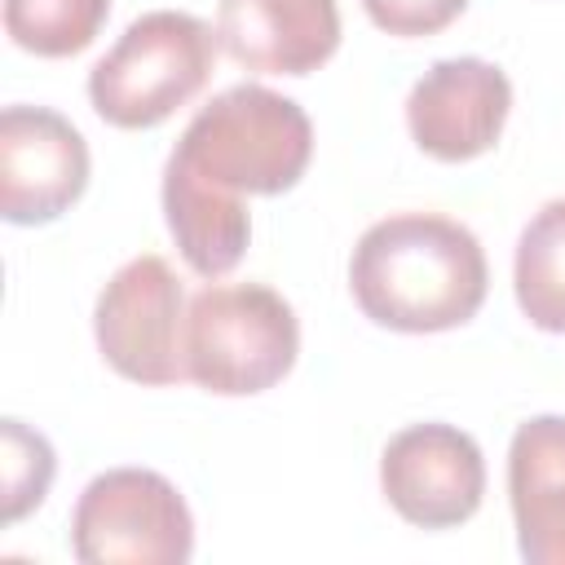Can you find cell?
Segmentation results:
<instances>
[{"label": "cell", "instance_id": "cell-1", "mask_svg": "<svg viewBox=\"0 0 565 565\" xmlns=\"http://www.w3.org/2000/svg\"><path fill=\"white\" fill-rule=\"evenodd\" d=\"M349 287L375 327L433 335L477 318L490 265L468 225L437 212H397L358 238Z\"/></svg>", "mask_w": 565, "mask_h": 565}, {"label": "cell", "instance_id": "cell-2", "mask_svg": "<svg viewBox=\"0 0 565 565\" xmlns=\"http://www.w3.org/2000/svg\"><path fill=\"white\" fill-rule=\"evenodd\" d=\"M313 154V124L300 102L265 88L234 84L216 93L181 132L172 159L230 194H282Z\"/></svg>", "mask_w": 565, "mask_h": 565}, {"label": "cell", "instance_id": "cell-3", "mask_svg": "<svg viewBox=\"0 0 565 565\" xmlns=\"http://www.w3.org/2000/svg\"><path fill=\"white\" fill-rule=\"evenodd\" d=\"M216 31L181 9H150L88 71V102L110 128H154L203 93Z\"/></svg>", "mask_w": 565, "mask_h": 565}, {"label": "cell", "instance_id": "cell-4", "mask_svg": "<svg viewBox=\"0 0 565 565\" xmlns=\"http://www.w3.org/2000/svg\"><path fill=\"white\" fill-rule=\"evenodd\" d=\"M296 353V309L265 282H212L185 305V375L216 397L274 388Z\"/></svg>", "mask_w": 565, "mask_h": 565}, {"label": "cell", "instance_id": "cell-5", "mask_svg": "<svg viewBox=\"0 0 565 565\" xmlns=\"http://www.w3.org/2000/svg\"><path fill=\"white\" fill-rule=\"evenodd\" d=\"M71 552L84 565H185L194 516L163 472L110 468L84 486L71 512Z\"/></svg>", "mask_w": 565, "mask_h": 565}, {"label": "cell", "instance_id": "cell-6", "mask_svg": "<svg viewBox=\"0 0 565 565\" xmlns=\"http://www.w3.org/2000/svg\"><path fill=\"white\" fill-rule=\"evenodd\" d=\"M97 349L132 384H181L185 375V291L177 269L146 252L110 274L93 309Z\"/></svg>", "mask_w": 565, "mask_h": 565}, {"label": "cell", "instance_id": "cell-7", "mask_svg": "<svg viewBox=\"0 0 565 565\" xmlns=\"http://www.w3.org/2000/svg\"><path fill=\"white\" fill-rule=\"evenodd\" d=\"M380 490L419 530L463 525L486 494L481 446L455 424H411L380 455Z\"/></svg>", "mask_w": 565, "mask_h": 565}, {"label": "cell", "instance_id": "cell-8", "mask_svg": "<svg viewBox=\"0 0 565 565\" xmlns=\"http://www.w3.org/2000/svg\"><path fill=\"white\" fill-rule=\"evenodd\" d=\"M88 185L79 128L49 106H4L0 115V212L9 225L57 221Z\"/></svg>", "mask_w": 565, "mask_h": 565}, {"label": "cell", "instance_id": "cell-9", "mask_svg": "<svg viewBox=\"0 0 565 565\" xmlns=\"http://www.w3.org/2000/svg\"><path fill=\"white\" fill-rule=\"evenodd\" d=\"M508 110L512 84L494 62L446 57L415 79L406 97V128L424 154L441 163H468L503 137Z\"/></svg>", "mask_w": 565, "mask_h": 565}, {"label": "cell", "instance_id": "cell-10", "mask_svg": "<svg viewBox=\"0 0 565 565\" xmlns=\"http://www.w3.org/2000/svg\"><path fill=\"white\" fill-rule=\"evenodd\" d=\"M216 44L256 75H309L340 49L335 0H221Z\"/></svg>", "mask_w": 565, "mask_h": 565}, {"label": "cell", "instance_id": "cell-11", "mask_svg": "<svg viewBox=\"0 0 565 565\" xmlns=\"http://www.w3.org/2000/svg\"><path fill=\"white\" fill-rule=\"evenodd\" d=\"M516 547L530 565H565V415H534L508 446Z\"/></svg>", "mask_w": 565, "mask_h": 565}, {"label": "cell", "instance_id": "cell-12", "mask_svg": "<svg viewBox=\"0 0 565 565\" xmlns=\"http://www.w3.org/2000/svg\"><path fill=\"white\" fill-rule=\"evenodd\" d=\"M163 221L177 238V252L199 278L230 274L252 238V216L243 199L203 181L172 154L163 163Z\"/></svg>", "mask_w": 565, "mask_h": 565}, {"label": "cell", "instance_id": "cell-13", "mask_svg": "<svg viewBox=\"0 0 565 565\" xmlns=\"http://www.w3.org/2000/svg\"><path fill=\"white\" fill-rule=\"evenodd\" d=\"M512 287L521 313L552 335H565V199L543 203L516 238Z\"/></svg>", "mask_w": 565, "mask_h": 565}, {"label": "cell", "instance_id": "cell-14", "mask_svg": "<svg viewBox=\"0 0 565 565\" xmlns=\"http://www.w3.org/2000/svg\"><path fill=\"white\" fill-rule=\"evenodd\" d=\"M106 13L110 0H4V31L35 57H75L97 40Z\"/></svg>", "mask_w": 565, "mask_h": 565}, {"label": "cell", "instance_id": "cell-15", "mask_svg": "<svg viewBox=\"0 0 565 565\" xmlns=\"http://www.w3.org/2000/svg\"><path fill=\"white\" fill-rule=\"evenodd\" d=\"M0 472H4V525L22 521L31 508L44 503L57 459L44 433L26 428L22 419L0 424Z\"/></svg>", "mask_w": 565, "mask_h": 565}, {"label": "cell", "instance_id": "cell-16", "mask_svg": "<svg viewBox=\"0 0 565 565\" xmlns=\"http://www.w3.org/2000/svg\"><path fill=\"white\" fill-rule=\"evenodd\" d=\"M362 9H366V18L380 31L402 35V40H415V35L446 31L468 9V0H362Z\"/></svg>", "mask_w": 565, "mask_h": 565}]
</instances>
